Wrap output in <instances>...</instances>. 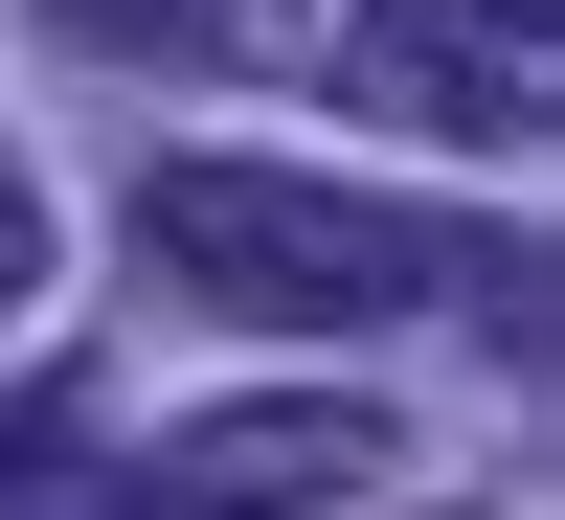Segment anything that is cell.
I'll return each instance as SVG.
<instances>
[{"label": "cell", "instance_id": "5", "mask_svg": "<svg viewBox=\"0 0 565 520\" xmlns=\"http://www.w3.org/2000/svg\"><path fill=\"white\" fill-rule=\"evenodd\" d=\"M45 295V204H23V159H0V317Z\"/></svg>", "mask_w": 565, "mask_h": 520}, {"label": "cell", "instance_id": "3", "mask_svg": "<svg viewBox=\"0 0 565 520\" xmlns=\"http://www.w3.org/2000/svg\"><path fill=\"white\" fill-rule=\"evenodd\" d=\"M543 45H565V0H362V91L452 114V136H543Z\"/></svg>", "mask_w": 565, "mask_h": 520}, {"label": "cell", "instance_id": "4", "mask_svg": "<svg viewBox=\"0 0 565 520\" xmlns=\"http://www.w3.org/2000/svg\"><path fill=\"white\" fill-rule=\"evenodd\" d=\"M90 431V385H45V407H0V520H159V498H45V453Z\"/></svg>", "mask_w": 565, "mask_h": 520}, {"label": "cell", "instance_id": "1", "mask_svg": "<svg viewBox=\"0 0 565 520\" xmlns=\"http://www.w3.org/2000/svg\"><path fill=\"white\" fill-rule=\"evenodd\" d=\"M136 250L226 317H407L452 272L430 204H362V181H295V159H159L136 181Z\"/></svg>", "mask_w": 565, "mask_h": 520}, {"label": "cell", "instance_id": "2", "mask_svg": "<svg viewBox=\"0 0 565 520\" xmlns=\"http://www.w3.org/2000/svg\"><path fill=\"white\" fill-rule=\"evenodd\" d=\"M385 476H407V431L362 385H249L204 431H159V520H317V498H385Z\"/></svg>", "mask_w": 565, "mask_h": 520}]
</instances>
